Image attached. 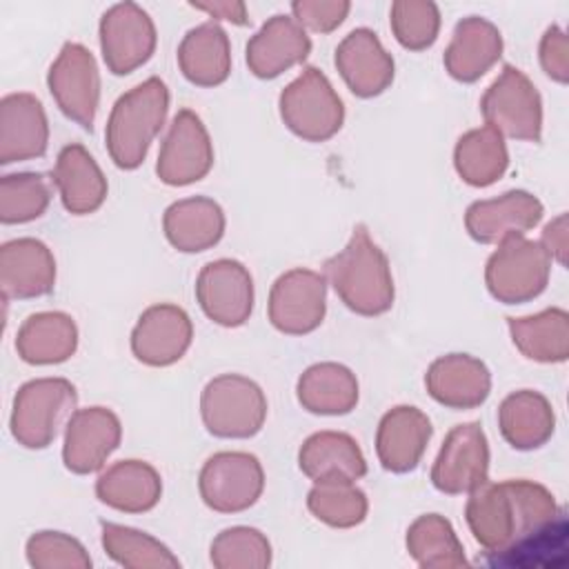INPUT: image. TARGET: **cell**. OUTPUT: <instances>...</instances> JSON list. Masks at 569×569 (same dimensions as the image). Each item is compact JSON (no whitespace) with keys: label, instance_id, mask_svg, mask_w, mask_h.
<instances>
[{"label":"cell","instance_id":"cell-14","mask_svg":"<svg viewBox=\"0 0 569 569\" xmlns=\"http://www.w3.org/2000/svg\"><path fill=\"white\" fill-rule=\"evenodd\" d=\"M489 480V442L478 422L456 425L431 467V482L449 496L471 493Z\"/></svg>","mask_w":569,"mask_h":569},{"label":"cell","instance_id":"cell-41","mask_svg":"<svg viewBox=\"0 0 569 569\" xmlns=\"http://www.w3.org/2000/svg\"><path fill=\"white\" fill-rule=\"evenodd\" d=\"M396 40L409 51L431 47L440 31V9L431 0H396L389 11Z\"/></svg>","mask_w":569,"mask_h":569},{"label":"cell","instance_id":"cell-1","mask_svg":"<svg viewBox=\"0 0 569 569\" xmlns=\"http://www.w3.org/2000/svg\"><path fill=\"white\" fill-rule=\"evenodd\" d=\"M465 518L491 565H525L533 551L565 547V513L533 480L482 482L469 493Z\"/></svg>","mask_w":569,"mask_h":569},{"label":"cell","instance_id":"cell-39","mask_svg":"<svg viewBox=\"0 0 569 569\" xmlns=\"http://www.w3.org/2000/svg\"><path fill=\"white\" fill-rule=\"evenodd\" d=\"M51 202V182L42 173H9L0 180V220L22 224L40 218Z\"/></svg>","mask_w":569,"mask_h":569},{"label":"cell","instance_id":"cell-29","mask_svg":"<svg viewBox=\"0 0 569 569\" xmlns=\"http://www.w3.org/2000/svg\"><path fill=\"white\" fill-rule=\"evenodd\" d=\"M182 76L198 87H218L231 73V44L218 22H202L189 29L178 47Z\"/></svg>","mask_w":569,"mask_h":569},{"label":"cell","instance_id":"cell-20","mask_svg":"<svg viewBox=\"0 0 569 569\" xmlns=\"http://www.w3.org/2000/svg\"><path fill=\"white\" fill-rule=\"evenodd\" d=\"M47 144L49 122L42 102L27 91L7 93L0 100V164L40 158Z\"/></svg>","mask_w":569,"mask_h":569},{"label":"cell","instance_id":"cell-24","mask_svg":"<svg viewBox=\"0 0 569 569\" xmlns=\"http://www.w3.org/2000/svg\"><path fill=\"white\" fill-rule=\"evenodd\" d=\"M425 387L436 402L449 409H473L487 400L491 373L482 360L469 353H447L429 365Z\"/></svg>","mask_w":569,"mask_h":569},{"label":"cell","instance_id":"cell-32","mask_svg":"<svg viewBox=\"0 0 569 569\" xmlns=\"http://www.w3.org/2000/svg\"><path fill=\"white\" fill-rule=\"evenodd\" d=\"M498 427L513 449L531 451L553 436L556 416L551 402L542 393L520 389L500 402Z\"/></svg>","mask_w":569,"mask_h":569},{"label":"cell","instance_id":"cell-10","mask_svg":"<svg viewBox=\"0 0 569 569\" xmlns=\"http://www.w3.org/2000/svg\"><path fill=\"white\" fill-rule=\"evenodd\" d=\"M47 84L60 111L91 131L100 102V71L93 53L80 42H64L49 67Z\"/></svg>","mask_w":569,"mask_h":569},{"label":"cell","instance_id":"cell-9","mask_svg":"<svg viewBox=\"0 0 569 569\" xmlns=\"http://www.w3.org/2000/svg\"><path fill=\"white\" fill-rule=\"evenodd\" d=\"M198 489L209 509L240 513L253 507L262 496L264 471L253 453L218 451L202 465Z\"/></svg>","mask_w":569,"mask_h":569},{"label":"cell","instance_id":"cell-22","mask_svg":"<svg viewBox=\"0 0 569 569\" xmlns=\"http://www.w3.org/2000/svg\"><path fill=\"white\" fill-rule=\"evenodd\" d=\"M311 53L307 31L284 13L271 16L247 42V67L256 78L269 80L300 64Z\"/></svg>","mask_w":569,"mask_h":569},{"label":"cell","instance_id":"cell-3","mask_svg":"<svg viewBox=\"0 0 569 569\" xmlns=\"http://www.w3.org/2000/svg\"><path fill=\"white\" fill-rule=\"evenodd\" d=\"M169 111V89L158 76L124 91L111 107L104 142L116 167L138 169Z\"/></svg>","mask_w":569,"mask_h":569},{"label":"cell","instance_id":"cell-33","mask_svg":"<svg viewBox=\"0 0 569 569\" xmlns=\"http://www.w3.org/2000/svg\"><path fill=\"white\" fill-rule=\"evenodd\" d=\"M296 396L309 413L345 416L358 405V380L345 365L318 362L302 371Z\"/></svg>","mask_w":569,"mask_h":569},{"label":"cell","instance_id":"cell-8","mask_svg":"<svg viewBox=\"0 0 569 569\" xmlns=\"http://www.w3.org/2000/svg\"><path fill=\"white\" fill-rule=\"evenodd\" d=\"M480 111L489 127L502 138L540 142L542 100L533 82L513 64H505L500 76L480 98Z\"/></svg>","mask_w":569,"mask_h":569},{"label":"cell","instance_id":"cell-25","mask_svg":"<svg viewBox=\"0 0 569 569\" xmlns=\"http://www.w3.org/2000/svg\"><path fill=\"white\" fill-rule=\"evenodd\" d=\"M502 56L500 29L480 16L462 18L445 49L442 62L447 73L458 82H476Z\"/></svg>","mask_w":569,"mask_h":569},{"label":"cell","instance_id":"cell-38","mask_svg":"<svg viewBox=\"0 0 569 569\" xmlns=\"http://www.w3.org/2000/svg\"><path fill=\"white\" fill-rule=\"evenodd\" d=\"M307 507L320 522L336 529L360 525L369 511L365 491L353 480L342 478L316 480L307 496Z\"/></svg>","mask_w":569,"mask_h":569},{"label":"cell","instance_id":"cell-42","mask_svg":"<svg viewBox=\"0 0 569 569\" xmlns=\"http://www.w3.org/2000/svg\"><path fill=\"white\" fill-rule=\"evenodd\" d=\"M27 562L33 569H89L91 558L80 540L62 531H36L27 540Z\"/></svg>","mask_w":569,"mask_h":569},{"label":"cell","instance_id":"cell-6","mask_svg":"<svg viewBox=\"0 0 569 569\" xmlns=\"http://www.w3.org/2000/svg\"><path fill=\"white\" fill-rule=\"evenodd\" d=\"M200 416L216 438H251L267 420V398L251 378L222 373L204 385Z\"/></svg>","mask_w":569,"mask_h":569},{"label":"cell","instance_id":"cell-37","mask_svg":"<svg viewBox=\"0 0 569 569\" xmlns=\"http://www.w3.org/2000/svg\"><path fill=\"white\" fill-rule=\"evenodd\" d=\"M100 540L107 556L129 569H178L180 560L147 531L116 525V522H100Z\"/></svg>","mask_w":569,"mask_h":569},{"label":"cell","instance_id":"cell-34","mask_svg":"<svg viewBox=\"0 0 569 569\" xmlns=\"http://www.w3.org/2000/svg\"><path fill=\"white\" fill-rule=\"evenodd\" d=\"M516 349L536 362H565L569 356V313L560 307L527 318H507Z\"/></svg>","mask_w":569,"mask_h":569},{"label":"cell","instance_id":"cell-45","mask_svg":"<svg viewBox=\"0 0 569 569\" xmlns=\"http://www.w3.org/2000/svg\"><path fill=\"white\" fill-rule=\"evenodd\" d=\"M547 256L556 260L558 264H567V242H569V227H567V213L556 216L542 231V238L538 240Z\"/></svg>","mask_w":569,"mask_h":569},{"label":"cell","instance_id":"cell-11","mask_svg":"<svg viewBox=\"0 0 569 569\" xmlns=\"http://www.w3.org/2000/svg\"><path fill=\"white\" fill-rule=\"evenodd\" d=\"M158 33L151 16L136 2L109 7L100 18V49L104 64L116 76L142 67L156 51Z\"/></svg>","mask_w":569,"mask_h":569},{"label":"cell","instance_id":"cell-31","mask_svg":"<svg viewBox=\"0 0 569 569\" xmlns=\"http://www.w3.org/2000/svg\"><path fill=\"white\" fill-rule=\"evenodd\" d=\"M78 347V327L62 311L31 313L18 329L16 351L29 365H58Z\"/></svg>","mask_w":569,"mask_h":569},{"label":"cell","instance_id":"cell-13","mask_svg":"<svg viewBox=\"0 0 569 569\" xmlns=\"http://www.w3.org/2000/svg\"><path fill=\"white\" fill-rule=\"evenodd\" d=\"M213 167V144L200 116L180 109L160 144L156 173L164 184L184 187L202 180Z\"/></svg>","mask_w":569,"mask_h":569},{"label":"cell","instance_id":"cell-40","mask_svg":"<svg viewBox=\"0 0 569 569\" xmlns=\"http://www.w3.org/2000/svg\"><path fill=\"white\" fill-rule=\"evenodd\" d=\"M209 558L218 569H264L271 565V545L253 527H229L213 538Z\"/></svg>","mask_w":569,"mask_h":569},{"label":"cell","instance_id":"cell-26","mask_svg":"<svg viewBox=\"0 0 569 569\" xmlns=\"http://www.w3.org/2000/svg\"><path fill=\"white\" fill-rule=\"evenodd\" d=\"M51 178L64 209L73 216L93 213L107 200V178L93 156L78 142L60 149Z\"/></svg>","mask_w":569,"mask_h":569},{"label":"cell","instance_id":"cell-27","mask_svg":"<svg viewBox=\"0 0 569 569\" xmlns=\"http://www.w3.org/2000/svg\"><path fill=\"white\" fill-rule=\"evenodd\" d=\"M224 211L207 196L176 200L162 216L169 244L182 253H198L216 247L224 236Z\"/></svg>","mask_w":569,"mask_h":569},{"label":"cell","instance_id":"cell-17","mask_svg":"<svg viewBox=\"0 0 569 569\" xmlns=\"http://www.w3.org/2000/svg\"><path fill=\"white\" fill-rule=\"evenodd\" d=\"M193 340V325L189 313L171 302L147 307L133 331L131 351L149 367H169L178 362Z\"/></svg>","mask_w":569,"mask_h":569},{"label":"cell","instance_id":"cell-35","mask_svg":"<svg viewBox=\"0 0 569 569\" xmlns=\"http://www.w3.org/2000/svg\"><path fill=\"white\" fill-rule=\"evenodd\" d=\"M453 167L471 187L493 184L509 167L505 138L489 124L462 133L453 149Z\"/></svg>","mask_w":569,"mask_h":569},{"label":"cell","instance_id":"cell-5","mask_svg":"<svg viewBox=\"0 0 569 569\" xmlns=\"http://www.w3.org/2000/svg\"><path fill=\"white\" fill-rule=\"evenodd\" d=\"M278 107L287 129L307 142L333 138L345 122L340 96L316 67H305L302 73L282 89Z\"/></svg>","mask_w":569,"mask_h":569},{"label":"cell","instance_id":"cell-4","mask_svg":"<svg viewBox=\"0 0 569 569\" xmlns=\"http://www.w3.org/2000/svg\"><path fill=\"white\" fill-rule=\"evenodd\" d=\"M78 405L76 387L64 378H36L24 382L11 409V436L27 449L49 447L60 427H67Z\"/></svg>","mask_w":569,"mask_h":569},{"label":"cell","instance_id":"cell-15","mask_svg":"<svg viewBox=\"0 0 569 569\" xmlns=\"http://www.w3.org/2000/svg\"><path fill=\"white\" fill-rule=\"evenodd\" d=\"M196 298L204 316L216 325L240 327L253 309L251 273L238 260H211L198 273Z\"/></svg>","mask_w":569,"mask_h":569},{"label":"cell","instance_id":"cell-28","mask_svg":"<svg viewBox=\"0 0 569 569\" xmlns=\"http://www.w3.org/2000/svg\"><path fill=\"white\" fill-rule=\"evenodd\" d=\"M96 496L116 511L144 513L160 502L162 480L144 460H120L98 476Z\"/></svg>","mask_w":569,"mask_h":569},{"label":"cell","instance_id":"cell-2","mask_svg":"<svg viewBox=\"0 0 569 569\" xmlns=\"http://www.w3.org/2000/svg\"><path fill=\"white\" fill-rule=\"evenodd\" d=\"M322 276L353 313L380 316L393 305L396 289L389 260L365 224H358L345 249L325 262Z\"/></svg>","mask_w":569,"mask_h":569},{"label":"cell","instance_id":"cell-30","mask_svg":"<svg viewBox=\"0 0 569 569\" xmlns=\"http://www.w3.org/2000/svg\"><path fill=\"white\" fill-rule=\"evenodd\" d=\"M298 467L313 482L329 478L356 482L367 473V460L358 442L345 431L311 433L298 451Z\"/></svg>","mask_w":569,"mask_h":569},{"label":"cell","instance_id":"cell-16","mask_svg":"<svg viewBox=\"0 0 569 569\" xmlns=\"http://www.w3.org/2000/svg\"><path fill=\"white\" fill-rule=\"evenodd\" d=\"M122 440L120 418L107 407L76 409L64 427L62 462L78 476L102 469Z\"/></svg>","mask_w":569,"mask_h":569},{"label":"cell","instance_id":"cell-12","mask_svg":"<svg viewBox=\"0 0 569 569\" xmlns=\"http://www.w3.org/2000/svg\"><path fill=\"white\" fill-rule=\"evenodd\" d=\"M327 311V278L313 269L284 271L269 291V320L287 336L316 331Z\"/></svg>","mask_w":569,"mask_h":569},{"label":"cell","instance_id":"cell-21","mask_svg":"<svg viewBox=\"0 0 569 569\" xmlns=\"http://www.w3.org/2000/svg\"><path fill=\"white\" fill-rule=\"evenodd\" d=\"M433 427L425 411L411 405L389 409L376 431V453L380 465L391 473L413 471L431 440Z\"/></svg>","mask_w":569,"mask_h":569},{"label":"cell","instance_id":"cell-19","mask_svg":"<svg viewBox=\"0 0 569 569\" xmlns=\"http://www.w3.org/2000/svg\"><path fill=\"white\" fill-rule=\"evenodd\" d=\"M333 62L349 91L358 98L380 96L393 82V58L367 27H358L340 40Z\"/></svg>","mask_w":569,"mask_h":569},{"label":"cell","instance_id":"cell-44","mask_svg":"<svg viewBox=\"0 0 569 569\" xmlns=\"http://www.w3.org/2000/svg\"><path fill=\"white\" fill-rule=\"evenodd\" d=\"M540 64L545 69V73L560 82L567 84L569 80V47H567V33L558 27L551 24L542 40H540Z\"/></svg>","mask_w":569,"mask_h":569},{"label":"cell","instance_id":"cell-18","mask_svg":"<svg viewBox=\"0 0 569 569\" xmlns=\"http://www.w3.org/2000/svg\"><path fill=\"white\" fill-rule=\"evenodd\" d=\"M542 202L522 189L505 191L498 198L476 200L467 207V233L480 244H498L509 236H525L542 220Z\"/></svg>","mask_w":569,"mask_h":569},{"label":"cell","instance_id":"cell-7","mask_svg":"<svg viewBox=\"0 0 569 569\" xmlns=\"http://www.w3.org/2000/svg\"><path fill=\"white\" fill-rule=\"evenodd\" d=\"M551 258L540 242L525 236H509L498 242L485 267L489 293L505 305H520L538 298L549 282Z\"/></svg>","mask_w":569,"mask_h":569},{"label":"cell","instance_id":"cell-36","mask_svg":"<svg viewBox=\"0 0 569 569\" xmlns=\"http://www.w3.org/2000/svg\"><path fill=\"white\" fill-rule=\"evenodd\" d=\"M407 551L422 569L467 567L462 542L451 522L440 513L418 516L407 529Z\"/></svg>","mask_w":569,"mask_h":569},{"label":"cell","instance_id":"cell-46","mask_svg":"<svg viewBox=\"0 0 569 569\" xmlns=\"http://www.w3.org/2000/svg\"><path fill=\"white\" fill-rule=\"evenodd\" d=\"M193 9L209 13L218 20H229L233 24H247V7L238 0H213V2H189Z\"/></svg>","mask_w":569,"mask_h":569},{"label":"cell","instance_id":"cell-43","mask_svg":"<svg viewBox=\"0 0 569 569\" xmlns=\"http://www.w3.org/2000/svg\"><path fill=\"white\" fill-rule=\"evenodd\" d=\"M351 9L347 0H296L291 2V18L316 33H329L342 24Z\"/></svg>","mask_w":569,"mask_h":569},{"label":"cell","instance_id":"cell-23","mask_svg":"<svg viewBox=\"0 0 569 569\" xmlns=\"http://www.w3.org/2000/svg\"><path fill=\"white\" fill-rule=\"evenodd\" d=\"M0 284L4 300L40 298L56 284L51 249L36 238H16L0 249Z\"/></svg>","mask_w":569,"mask_h":569}]
</instances>
